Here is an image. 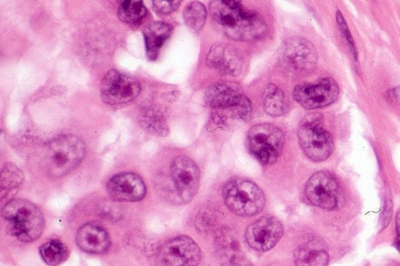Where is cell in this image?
Listing matches in <instances>:
<instances>
[{"instance_id": "484cf974", "label": "cell", "mask_w": 400, "mask_h": 266, "mask_svg": "<svg viewBox=\"0 0 400 266\" xmlns=\"http://www.w3.org/2000/svg\"><path fill=\"white\" fill-rule=\"evenodd\" d=\"M142 128L150 134L157 136H167L169 133L166 119L155 112H147L143 114L141 118Z\"/></svg>"}, {"instance_id": "4dcf8cb0", "label": "cell", "mask_w": 400, "mask_h": 266, "mask_svg": "<svg viewBox=\"0 0 400 266\" xmlns=\"http://www.w3.org/2000/svg\"><path fill=\"white\" fill-rule=\"evenodd\" d=\"M397 238L396 240L397 249L400 251V210L397 214Z\"/></svg>"}, {"instance_id": "5bb4252c", "label": "cell", "mask_w": 400, "mask_h": 266, "mask_svg": "<svg viewBox=\"0 0 400 266\" xmlns=\"http://www.w3.org/2000/svg\"><path fill=\"white\" fill-rule=\"evenodd\" d=\"M283 233L284 228L280 221L275 217H263L246 228L245 238L250 248L264 252L275 248Z\"/></svg>"}, {"instance_id": "7a4b0ae2", "label": "cell", "mask_w": 400, "mask_h": 266, "mask_svg": "<svg viewBox=\"0 0 400 266\" xmlns=\"http://www.w3.org/2000/svg\"><path fill=\"white\" fill-rule=\"evenodd\" d=\"M86 153V144L81 138L74 135H63L45 144L42 162L47 174L53 178H58L77 167Z\"/></svg>"}, {"instance_id": "e0dca14e", "label": "cell", "mask_w": 400, "mask_h": 266, "mask_svg": "<svg viewBox=\"0 0 400 266\" xmlns=\"http://www.w3.org/2000/svg\"><path fill=\"white\" fill-rule=\"evenodd\" d=\"M76 243L81 251L88 254L99 255L110 249L111 238L103 226L90 222L79 228L76 233Z\"/></svg>"}, {"instance_id": "4316f807", "label": "cell", "mask_w": 400, "mask_h": 266, "mask_svg": "<svg viewBox=\"0 0 400 266\" xmlns=\"http://www.w3.org/2000/svg\"><path fill=\"white\" fill-rule=\"evenodd\" d=\"M336 20H337V23L339 25V28L341 31V33L344 37H345L346 40L349 43V46L351 47L352 53L354 56L355 60H358V50L357 47H355V44L353 39V36L351 33L350 30H349L348 25L346 22V20L342 16V13L338 10L336 13Z\"/></svg>"}, {"instance_id": "3957f363", "label": "cell", "mask_w": 400, "mask_h": 266, "mask_svg": "<svg viewBox=\"0 0 400 266\" xmlns=\"http://www.w3.org/2000/svg\"><path fill=\"white\" fill-rule=\"evenodd\" d=\"M2 217L12 235L22 242H35L45 230V218L40 208L26 199L8 201L3 208Z\"/></svg>"}, {"instance_id": "30bf717a", "label": "cell", "mask_w": 400, "mask_h": 266, "mask_svg": "<svg viewBox=\"0 0 400 266\" xmlns=\"http://www.w3.org/2000/svg\"><path fill=\"white\" fill-rule=\"evenodd\" d=\"M305 193L311 203L322 210H333L338 206L339 183L327 171H319L311 176L305 187Z\"/></svg>"}, {"instance_id": "d6986e66", "label": "cell", "mask_w": 400, "mask_h": 266, "mask_svg": "<svg viewBox=\"0 0 400 266\" xmlns=\"http://www.w3.org/2000/svg\"><path fill=\"white\" fill-rule=\"evenodd\" d=\"M173 30L170 24L163 22H154L145 27L143 37L145 51L150 60L154 61L158 58L161 49L173 35Z\"/></svg>"}, {"instance_id": "9a60e30c", "label": "cell", "mask_w": 400, "mask_h": 266, "mask_svg": "<svg viewBox=\"0 0 400 266\" xmlns=\"http://www.w3.org/2000/svg\"><path fill=\"white\" fill-rule=\"evenodd\" d=\"M106 191L114 201L135 202L145 198L147 186L141 176L124 172L111 177L107 182Z\"/></svg>"}, {"instance_id": "5b68a950", "label": "cell", "mask_w": 400, "mask_h": 266, "mask_svg": "<svg viewBox=\"0 0 400 266\" xmlns=\"http://www.w3.org/2000/svg\"><path fill=\"white\" fill-rule=\"evenodd\" d=\"M321 119L320 114H310L303 120L297 133L303 153L317 163L326 160L335 149L333 138L323 128Z\"/></svg>"}, {"instance_id": "ac0fdd59", "label": "cell", "mask_w": 400, "mask_h": 266, "mask_svg": "<svg viewBox=\"0 0 400 266\" xmlns=\"http://www.w3.org/2000/svg\"><path fill=\"white\" fill-rule=\"evenodd\" d=\"M296 266H328V253L322 240L312 238L301 244L294 254Z\"/></svg>"}, {"instance_id": "7402d4cb", "label": "cell", "mask_w": 400, "mask_h": 266, "mask_svg": "<svg viewBox=\"0 0 400 266\" xmlns=\"http://www.w3.org/2000/svg\"><path fill=\"white\" fill-rule=\"evenodd\" d=\"M40 254L48 265L58 266L67 260L69 250L61 240L54 239L40 247Z\"/></svg>"}, {"instance_id": "2e32d148", "label": "cell", "mask_w": 400, "mask_h": 266, "mask_svg": "<svg viewBox=\"0 0 400 266\" xmlns=\"http://www.w3.org/2000/svg\"><path fill=\"white\" fill-rule=\"evenodd\" d=\"M207 65L221 74L238 76L243 60L237 50L226 44H215L208 53Z\"/></svg>"}, {"instance_id": "ba28073f", "label": "cell", "mask_w": 400, "mask_h": 266, "mask_svg": "<svg viewBox=\"0 0 400 266\" xmlns=\"http://www.w3.org/2000/svg\"><path fill=\"white\" fill-rule=\"evenodd\" d=\"M339 96V85L332 78H322L317 83L297 85L293 93L296 102L310 110L332 105Z\"/></svg>"}, {"instance_id": "8fae6325", "label": "cell", "mask_w": 400, "mask_h": 266, "mask_svg": "<svg viewBox=\"0 0 400 266\" xmlns=\"http://www.w3.org/2000/svg\"><path fill=\"white\" fill-rule=\"evenodd\" d=\"M281 59L291 69L309 73L317 67L319 56L312 43L304 38L294 36L283 43Z\"/></svg>"}, {"instance_id": "ffe728a7", "label": "cell", "mask_w": 400, "mask_h": 266, "mask_svg": "<svg viewBox=\"0 0 400 266\" xmlns=\"http://www.w3.org/2000/svg\"><path fill=\"white\" fill-rule=\"evenodd\" d=\"M264 111L271 117H281L289 110V103L284 92L275 85L266 86L264 92Z\"/></svg>"}, {"instance_id": "9c48e42d", "label": "cell", "mask_w": 400, "mask_h": 266, "mask_svg": "<svg viewBox=\"0 0 400 266\" xmlns=\"http://www.w3.org/2000/svg\"><path fill=\"white\" fill-rule=\"evenodd\" d=\"M141 92V85L136 78L117 69L108 72L101 83V98L108 105L129 103Z\"/></svg>"}, {"instance_id": "277c9868", "label": "cell", "mask_w": 400, "mask_h": 266, "mask_svg": "<svg viewBox=\"0 0 400 266\" xmlns=\"http://www.w3.org/2000/svg\"><path fill=\"white\" fill-rule=\"evenodd\" d=\"M222 196L228 210L242 217L259 214L266 203L262 188L255 183L240 177H234L225 183Z\"/></svg>"}, {"instance_id": "83f0119b", "label": "cell", "mask_w": 400, "mask_h": 266, "mask_svg": "<svg viewBox=\"0 0 400 266\" xmlns=\"http://www.w3.org/2000/svg\"><path fill=\"white\" fill-rule=\"evenodd\" d=\"M182 1H157L152 2V9L159 16H167L179 8Z\"/></svg>"}, {"instance_id": "44dd1931", "label": "cell", "mask_w": 400, "mask_h": 266, "mask_svg": "<svg viewBox=\"0 0 400 266\" xmlns=\"http://www.w3.org/2000/svg\"><path fill=\"white\" fill-rule=\"evenodd\" d=\"M147 14L148 10L141 0H125L120 2L118 9L120 20L131 25L141 24Z\"/></svg>"}, {"instance_id": "8992f818", "label": "cell", "mask_w": 400, "mask_h": 266, "mask_svg": "<svg viewBox=\"0 0 400 266\" xmlns=\"http://www.w3.org/2000/svg\"><path fill=\"white\" fill-rule=\"evenodd\" d=\"M285 144L283 132L271 124L252 126L247 135L250 153L264 166L274 164L281 156Z\"/></svg>"}, {"instance_id": "f1b7e54d", "label": "cell", "mask_w": 400, "mask_h": 266, "mask_svg": "<svg viewBox=\"0 0 400 266\" xmlns=\"http://www.w3.org/2000/svg\"><path fill=\"white\" fill-rule=\"evenodd\" d=\"M392 201L390 199H386L383 212V225L384 227H386L390 223L392 215Z\"/></svg>"}, {"instance_id": "f546056e", "label": "cell", "mask_w": 400, "mask_h": 266, "mask_svg": "<svg viewBox=\"0 0 400 266\" xmlns=\"http://www.w3.org/2000/svg\"><path fill=\"white\" fill-rule=\"evenodd\" d=\"M222 266H253L243 256L234 257L225 262Z\"/></svg>"}, {"instance_id": "cb8c5ba5", "label": "cell", "mask_w": 400, "mask_h": 266, "mask_svg": "<svg viewBox=\"0 0 400 266\" xmlns=\"http://www.w3.org/2000/svg\"><path fill=\"white\" fill-rule=\"evenodd\" d=\"M23 181L24 174L22 169L14 163H6L1 171V181H0L2 199L12 189L20 186Z\"/></svg>"}, {"instance_id": "4fadbf2b", "label": "cell", "mask_w": 400, "mask_h": 266, "mask_svg": "<svg viewBox=\"0 0 400 266\" xmlns=\"http://www.w3.org/2000/svg\"><path fill=\"white\" fill-rule=\"evenodd\" d=\"M200 247L187 236L168 240L160 251L162 266H198L201 261Z\"/></svg>"}, {"instance_id": "603a6c76", "label": "cell", "mask_w": 400, "mask_h": 266, "mask_svg": "<svg viewBox=\"0 0 400 266\" xmlns=\"http://www.w3.org/2000/svg\"><path fill=\"white\" fill-rule=\"evenodd\" d=\"M215 244L220 255L224 257L226 261L243 256L237 234L231 230L220 231L216 236Z\"/></svg>"}, {"instance_id": "6da1fadb", "label": "cell", "mask_w": 400, "mask_h": 266, "mask_svg": "<svg viewBox=\"0 0 400 266\" xmlns=\"http://www.w3.org/2000/svg\"><path fill=\"white\" fill-rule=\"evenodd\" d=\"M214 21L236 41L251 42L266 34V24L257 12L246 10L240 1L216 0L209 4Z\"/></svg>"}, {"instance_id": "7c38bea8", "label": "cell", "mask_w": 400, "mask_h": 266, "mask_svg": "<svg viewBox=\"0 0 400 266\" xmlns=\"http://www.w3.org/2000/svg\"><path fill=\"white\" fill-rule=\"evenodd\" d=\"M170 175L177 194L183 202H189L198 192L200 171L192 159L185 156L175 157L170 164Z\"/></svg>"}, {"instance_id": "d4e9b609", "label": "cell", "mask_w": 400, "mask_h": 266, "mask_svg": "<svg viewBox=\"0 0 400 266\" xmlns=\"http://www.w3.org/2000/svg\"><path fill=\"white\" fill-rule=\"evenodd\" d=\"M207 11L200 2L189 3L183 12L184 21L189 28L200 31L207 22Z\"/></svg>"}, {"instance_id": "52a82bcc", "label": "cell", "mask_w": 400, "mask_h": 266, "mask_svg": "<svg viewBox=\"0 0 400 266\" xmlns=\"http://www.w3.org/2000/svg\"><path fill=\"white\" fill-rule=\"evenodd\" d=\"M205 101L217 113L230 111L232 117L245 122L250 118V100L237 84L218 83L209 86L205 92Z\"/></svg>"}]
</instances>
